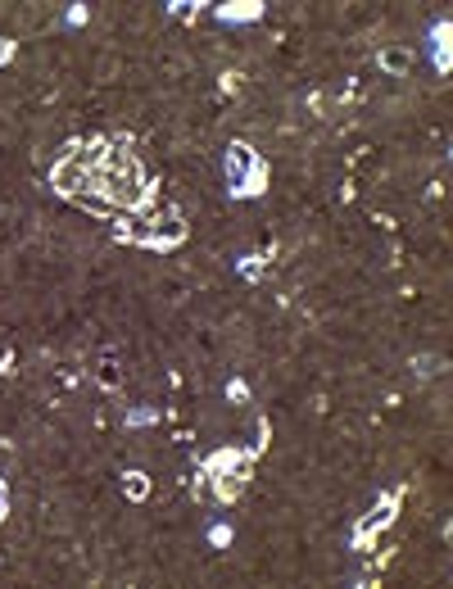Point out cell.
Masks as SVG:
<instances>
[{
  "mask_svg": "<svg viewBox=\"0 0 453 589\" xmlns=\"http://www.w3.org/2000/svg\"><path fill=\"white\" fill-rule=\"evenodd\" d=\"M395 517H399V494H395V489H385V494L376 499V508L367 512L358 526H353V548H358V553H372V548H376V535H381Z\"/></svg>",
  "mask_w": 453,
  "mask_h": 589,
  "instance_id": "6da1fadb",
  "label": "cell"
},
{
  "mask_svg": "<svg viewBox=\"0 0 453 589\" xmlns=\"http://www.w3.org/2000/svg\"><path fill=\"white\" fill-rule=\"evenodd\" d=\"M132 240H137V245H145V250H159V254H168V250H177V245L186 240V218H181L177 208H168L164 227H150V223H145V231H137Z\"/></svg>",
  "mask_w": 453,
  "mask_h": 589,
  "instance_id": "7a4b0ae2",
  "label": "cell"
},
{
  "mask_svg": "<svg viewBox=\"0 0 453 589\" xmlns=\"http://www.w3.org/2000/svg\"><path fill=\"white\" fill-rule=\"evenodd\" d=\"M254 458H259L254 449H213L209 458L200 462V467L209 472V476H236V481H250Z\"/></svg>",
  "mask_w": 453,
  "mask_h": 589,
  "instance_id": "3957f363",
  "label": "cell"
},
{
  "mask_svg": "<svg viewBox=\"0 0 453 589\" xmlns=\"http://www.w3.org/2000/svg\"><path fill=\"white\" fill-rule=\"evenodd\" d=\"M259 150H250L245 141H231L227 145V191L236 195V200H245V177H250V168L259 164Z\"/></svg>",
  "mask_w": 453,
  "mask_h": 589,
  "instance_id": "277c9868",
  "label": "cell"
},
{
  "mask_svg": "<svg viewBox=\"0 0 453 589\" xmlns=\"http://www.w3.org/2000/svg\"><path fill=\"white\" fill-rule=\"evenodd\" d=\"M50 186L59 195H68V200H78L82 186H87V164H82V154H64L59 164L50 168Z\"/></svg>",
  "mask_w": 453,
  "mask_h": 589,
  "instance_id": "5b68a950",
  "label": "cell"
},
{
  "mask_svg": "<svg viewBox=\"0 0 453 589\" xmlns=\"http://www.w3.org/2000/svg\"><path fill=\"white\" fill-rule=\"evenodd\" d=\"M449 36H453V18H439L435 32H431V59H435L439 73L453 68V46H449Z\"/></svg>",
  "mask_w": 453,
  "mask_h": 589,
  "instance_id": "8992f818",
  "label": "cell"
},
{
  "mask_svg": "<svg viewBox=\"0 0 453 589\" xmlns=\"http://www.w3.org/2000/svg\"><path fill=\"white\" fill-rule=\"evenodd\" d=\"M263 14L259 0H227V5H218V23H254Z\"/></svg>",
  "mask_w": 453,
  "mask_h": 589,
  "instance_id": "52a82bcc",
  "label": "cell"
},
{
  "mask_svg": "<svg viewBox=\"0 0 453 589\" xmlns=\"http://www.w3.org/2000/svg\"><path fill=\"white\" fill-rule=\"evenodd\" d=\"M376 64H381L385 73H408V64H412V51H403V46H385V51L376 55Z\"/></svg>",
  "mask_w": 453,
  "mask_h": 589,
  "instance_id": "ba28073f",
  "label": "cell"
},
{
  "mask_svg": "<svg viewBox=\"0 0 453 589\" xmlns=\"http://www.w3.org/2000/svg\"><path fill=\"white\" fill-rule=\"evenodd\" d=\"M122 494H127L132 503H145L150 499V476L145 472H122Z\"/></svg>",
  "mask_w": 453,
  "mask_h": 589,
  "instance_id": "9c48e42d",
  "label": "cell"
},
{
  "mask_svg": "<svg viewBox=\"0 0 453 589\" xmlns=\"http://www.w3.org/2000/svg\"><path fill=\"white\" fill-rule=\"evenodd\" d=\"M408 367H412V376H417V381H431V376L444 372V359H439V354H417Z\"/></svg>",
  "mask_w": 453,
  "mask_h": 589,
  "instance_id": "30bf717a",
  "label": "cell"
},
{
  "mask_svg": "<svg viewBox=\"0 0 453 589\" xmlns=\"http://www.w3.org/2000/svg\"><path fill=\"white\" fill-rule=\"evenodd\" d=\"M267 191V159H259V164L250 168V177H245V200L250 195H263Z\"/></svg>",
  "mask_w": 453,
  "mask_h": 589,
  "instance_id": "8fae6325",
  "label": "cell"
},
{
  "mask_svg": "<svg viewBox=\"0 0 453 589\" xmlns=\"http://www.w3.org/2000/svg\"><path fill=\"white\" fill-rule=\"evenodd\" d=\"M191 494L200 499V503H213V476L204 472V467H200V472L191 476Z\"/></svg>",
  "mask_w": 453,
  "mask_h": 589,
  "instance_id": "7c38bea8",
  "label": "cell"
},
{
  "mask_svg": "<svg viewBox=\"0 0 453 589\" xmlns=\"http://www.w3.org/2000/svg\"><path fill=\"white\" fill-rule=\"evenodd\" d=\"M200 5H204V0H173V5H168V14L181 18V23H191L195 14H200Z\"/></svg>",
  "mask_w": 453,
  "mask_h": 589,
  "instance_id": "4fadbf2b",
  "label": "cell"
},
{
  "mask_svg": "<svg viewBox=\"0 0 453 589\" xmlns=\"http://www.w3.org/2000/svg\"><path fill=\"white\" fill-rule=\"evenodd\" d=\"M159 422V408H132L127 413V426H154Z\"/></svg>",
  "mask_w": 453,
  "mask_h": 589,
  "instance_id": "5bb4252c",
  "label": "cell"
},
{
  "mask_svg": "<svg viewBox=\"0 0 453 589\" xmlns=\"http://www.w3.org/2000/svg\"><path fill=\"white\" fill-rule=\"evenodd\" d=\"M227 399L231 403H250V386H245L240 376H231V381H227Z\"/></svg>",
  "mask_w": 453,
  "mask_h": 589,
  "instance_id": "9a60e30c",
  "label": "cell"
},
{
  "mask_svg": "<svg viewBox=\"0 0 453 589\" xmlns=\"http://www.w3.org/2000/svg\"><path fill=\"white\" fill-rule=\"evenodd\" d=\"M209 544H213V548H227V544H231V526H223V521L209 526Z\"/></svg>",
  "mask_w": 453,
  "mask_h": 589,
  "instance_id": "2e32d148",
  "label": "cell"
},
{
  "mask_svg": "<svg viewBox=\"0 0 453 589\" xmlns=\"http://www.w3.org/2000/svg\"><path fill=\"white\" fill-rule=\"evenodd\" d=\"M309 109H313L317 118H322L326 109H331V95H326V91H309Z\"/></svg>",
  "mask_w": 453,
  "mask_h": 589,
  "instance_id": "e0dca14e",
  "label": "cell"
},
{
  "mask_svg": "<svg viewBox=\"0 0 453 589\" xmlns=\"http://www.w3.org/2000/svg\"><path fill=\"white\" fill-rule=\"evenodd\" d=\"M267 440H272V422H267V417H259V440H254V453H263Z\"/></svg>",
  "mask_w": 453,
  "mask_h": 589,
  "instance_id": "ac0fdd59",
  "label": "cell"
},
{
  "mask_svg": "<svg viewBox=\"0 0 453 589\" xmlns=\"http://www.w3.org/2000/svg\"><path fill=\"white\" fill-rule=\"evenodd\" d=\"M14 55H18V41L14 36H0V64H9Z\"/></svg>",
  "mask_w": 453,
  "mask_h": 589,
  "instance_id": "d6986e66",
  "label": "cell"
},
{
  "mask_svg": "<svg viewBox=\"0 0 453 589\" xmlns=\"http://www.w3.org/2000/svg\"><path fill=\"white\" fill-rule=\"evenodd\" d=\"M87 18H91V9H87V5H73V9H68V23H73V28H82Z\"/></svg>",
  "mask_w": 453,
  "mask_h": 589,
  "instance_id": "ffe728a7",
  "label": "cell"
},
{
  "mask_svg": "<svg viewBox=\"0 0 453 589\" xmlns=\"http://www.w3.org/2000/svg\"><path fill=\"white\" fill-rule=\"evenodd\" d=\"M223 91H227V95L240 91V73H223Z\"/></svg>",
  "mask_w": 453,
  "mask_h": 589,
  "instance_id": "44dd1931",
  "label": "cell"
},
{
  "mask_svg": "<svg viewBox=\"0 0 453 589\" xmlns=\"http://www.w3.org/2000/svg\"><path fill=\"white\" fill-rule=\"evenodd\" d=\"M259 272H263L259 259H240V277H259Z\"/></svg>",
  "mask_w": 453,
  "mask_h": 589,
  "instance_id": "7402d4cb",
  "label": "cell"
},
{
  "mask_svg": "<svg viewBox=\"0 0 453 589\" xmlns=\"http://www.w3.org/2000/svg\"><path fill=\"white\" fill-rule=\"evenodd\" d=\"M9 517V485H5V476H0V521Z\"/></svg>",
  "mask_w": 453,
  "mask_h": 589,
  "instance_id": "603a6c76",
  "label": "cell"
},
{
  "mask_svg": "<svg viewBox=\"0 0 453 589\" xmlns=\"http://www.w3.org/2000/svg\"><path fill=\"white\" fill-rule=\"evenodd\" d=\"M100 386H105V390H114V386H118V372H114V363H109L105 372H100Z\"/></svg>",
  "mask_w": 453,
  "mask_h": 589,
  "instance_id": "cb8c5ba5",
  "label": "cell"
},
{
  "mask_svg": "<svg viewBox=\"0 0 453 589\" xmlns=\"http://www.w3.org/2000/svg\"><path fill=\"white\" fill-rule=\"evenodd\" d=\"M0 372H5V376L14 372V349H5V354H0Z\"/></svg>",
  "mask_w": 453,
  "mask_h": 589,
  "instance_id": "d4e9b609",
  "label": "cell"
}]
</instances>
